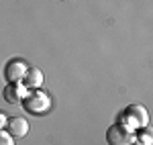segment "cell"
I'll return each mask as SVG.
<instances>
[{
  "label": "cell",
  "mask_w": 153,
  "mask_h": 145,
  "mask_svg": "<svg viewBox=\"0 0 153 145\" xmlns=\"http://www.w3.org/2000/svg\"><path fill=\"white\" fill-rule=\"evenodd\" d=\"M106 141H108V145H133L135 137H133L127 125L118 123V125H112L106 131Z\"/></svg>",
  "instance_id": "6da1fadb"
},
{
  "label": "cell",
  "mask_w": 153,
  "mask_h": 145,
  "mask_svg": "<svg viewBox=\"0 0 153 145\" xmlns=\"http://www.w3.org/2000/svg\"><path fill=\"white\" fill-rule=\"evenodd\" d=\"M23 104H25V109L29 110V112H33V115H41V112H45V110L49 109V98H47V94H43V92L35 90V92H31V94L25 96Z\"/></svg>",
  "instance_id": "7a4b0ae2"
},
{
  "label": "cell",
  "mask_w": 153,
  "mask_h": 145,
  "mask_svg": "<svg viewBox=\"0 0 153 145\" xmlns=\"http://www.w3.org/2000/svg\"><path fill=\"white\" fill-rule=\"evenodd\" d=\"M27 70H29V65H27L23 59L14 57V59L6 61V65H4V78H6L8 82H23Z\"/></svg>",
  "instance_id": "3957f363"
},
{
  "label": "cell",
  "mask_w": 153,
  "mask_h": 145,
  "mask_svg": "<svg viewBox=\"0 0 153 145\" xmlns=\"http://www.w3.org/2000/svg\"><path fill=\"white\" fill-rule=\"evenodd\" d=\"M2 96L10 104H23L25 96H27V88H25L23 82H8V86L2 92Z\"/></svg>",
  "instance_id": "277c9868"
},
{
  "label": "cell",
  "mask_w": 153,
  "mask_h": 145,
  "mask_svg": "<svg viewBox=\"0 0 153 145\" xmlns=\"http://www.w3.org/2000/svg\"><path fill=\"white\" fill-rule=\"evenodd\" d=\"M6 133L10 135V137H16V139H21V137H25V135L29 133V123H27V119H23V117H10L8 121H6Z\"/></svg>",
  "instance_id": "5b68a950"
},
{
  "label": "cell",
  "mask_w": 153,
  "mask_h": 145,
  "mask_svg": "<svg viewBox=\"0 0 153 145\" xmlns=\"http://www.w3.org/2000/svg\"><path fill=\"white\" fill-rule=\"evenodd\" d=\"M23 84H25V88H39L43 84V72L39 68H29L23 78Z\"/></svg>",
  "instance_id": "8992f818"
},
{
  "label": "cell",
  "mask_w": 153,
  "mask_h": 145,
  "mask_svg": "<svg viewBox=\"0 0 153 145\" xmlns=\"http://www.w3.org/2000/svg\"><path fill=\"white\" fill-rule=\"evenodd\" d=\"M0 145H14V137H10L4 129H0Z\"/></svg>",
  "instance_id": "52a82bcc"
},
{
  "label": "cell",
  "mask_w": 153,
  "mask_h": 145,
  "mask_svg": "<svg viewBox=\"0 0 153 145\" xmlns=\"http://www.w3.org/2000/svg\"><path fill=\"white\" fill-rule=\"evenodd\" d=\"M6 121H8V117H6L4 112H0V129H4V127H6Z\"/></svg>",
  "instance_id": "ba28073f"
}]
</instances>
